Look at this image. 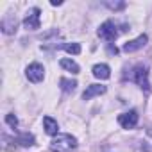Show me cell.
<instances>
[{
    "label": "cell",
    "instance_id": "1",
    "mask_svg": "<svg viewBox=\"0 0 152 152\" xmlns=\"http://www.w3.org/2000/svg\"><path fill=\"white\" fill-rule=\"evenodd\" d=\"M50 148L52 152H72L77 148V140L72 134H57L50 141Z\"/></svg>",
    "mask_w": 152,
    "mask_h": 152
},
{
    "label": "cell",
    "instance_id": "2",
    "mask_svg": "<svg viewBox=\"0 0 152 152\" xmlns=\"http://www.w3.org/2000/svg\"><path fill=\"white\" fill-rule=\"evenodd\" d=\"M102 39H106V41H115L116 38H118V31H116V25H115V22H111V20H107V22H104L100 27H99V32H97Z\"/></svg>",
    "mask_w": 152,
    "mask_h": 152
},
{
    "label": "cell",
    "instance_id": "3",
    "mask_svg": "<svg viewBox=\"0 0 152 152\" xmlns=\"http://www.w3.org/2000/svg\"><path fill=\"white\" fill-rule=\"evenodd\" d=\"M134 81H136V84H138L141 90H145V91L150 90V84H148V70H147V66L138 64V66L134 68Z\"/></svg>",
    "mask_w": 152,
    "mask_h": 152
},
{
    "label": "cell",
    "instance_id": "4",
    "mask_svg": "<svg viewBox=\"0 0 152 152\" xmlns=\"http://www.w3.org/2000/svg\"><path fill=\"white\" fill-rule=\"evenodd\" d=\"M25 75H27V79H29L31 83H41L43 77H45V68H43L39 63H32V64L27 66Z\"/></svg>",
    "mask_w": 152,
    "mask_h": 152
},
{
    "label": "cell",
    "instance_id": "5",
    "mask_svg": "<svg viewBox=\"0 0 152 152\" xmlns=\"http://www.w3.org/2000/svg\"><path fill=\"white\" fill-rule=\"evenodd\" d=\"M39 15H41V11H39L38 7L29 9L27 15H25V18H23V25H25V29H29V31H36V29H39Z\"/></svg>",
    "mask_w": 152,
    "mask_h": 152
},
{
    "label": "cell",
    "instance_id": "6",
    "mask_svg": "<svg viewBox=\"0 0 152 152\" xmlns=\"http://www.w3.org/2000/svg\"><path fill=\"white\" fill-rule=\"evenodd\" d=\"M118 124H120L124 129H134L136 124H138V113H136L134 109H131V111L120 115V116H118Z\"/></svg>",
    "mask_w": 152,
    "mask_h": 152
},
{
    "label": "cell",
    "instance_id": "7",
    "mask_svg": "<svg viewBox=\"0 0 152 152\" xmlns=\"http://www.w3.org/2000/svg\"><path fill=\"white\" fill-rule=\"evenodd\" d=\"M147 41H148V38H147V34H141V36H138L136 39H131V41H127L125 45H124V52H136V50H140V48H143L145 45H147Z\"/></svg>",
    "mask_w": 152,
    "mask_h": 152
},
{
    "label": "cell",
    "instance_id": "8",
    "mask_svg": "<svg viewBox=\"0 0 152 152\" xmlns=\"http://www.w3.org/2000/svg\"><path fill=\"white\" fill-rule=\"evenodd\" d=\"M104 93H106V86H102V84H90L86 88V91L83 93V99L84 100H90V99L99 97V95H104Z\"/></svg>",
    "mask_w": 152,
    "mask_h": 152
},
{
    "label": "cell",
    "instance_id": "9",
    "mask_svg": "<svg viewBox=\"0 0 152 152\" xmlns=\"http://www.w3.org/2000/svg\"><path fill=\"white\" fill-rule=\"evenodd\" d=\"M91 72H93L95 77H97V79H100V81H106V79H109V77H111V68H109L107 64H104V63L95 64Z\"/></svg>",
    "mask_w": 152,
    "mask_h": 152
},
{
    "label": "cell",
    "instance_id": "10",
    "mask_svg": "<svg viewBox=\"0 0 152 152\" xmlns=\"http://www.w3.org/2000/svg\"><path fill=\"white\" fill-rule=\"evenodd\" d=\"M43 127H45V132L50 134V136H57V132H59V125H57V122L52 116H45L43 118Z\"/></svg>",
    "mask_w": 152,
    "mask_h": 152
},
{
    "label": "cell",
    "instance_id": "11",
    "mask_svg": "<svg viewBox=\"0 0 152 152\" xmlns=\"http://www.w3.org/2000/svg\"><path fill=\"white\" fill-rule=\"evenodd\" d=\"M16 25H18V22H16V18L11 16V15H7V16L2 20V31H4L6 34H13V32L16 31Z\"/></svg>",
    "mask_w": 152,
    "mask_h": 152
},
{
    "label": "cell",
    "instance_id": "12",
    "mask_svg": "<svg viewBox=\"0 0 152 152\" xmlns=\"http://www.w3.org/2000/svg\"><path fill=\"white\" fill-rule=\"evenodd\" d=\"M59 64L64 68V70H68V72H72V73H79V64L75 63V61H72V59H68V57H64V59H61L59 61Z\"/></svg>",
    "mask_w": 152,
    "mask_h": 152
},
{
    "label": "cell",
    "instance_id": "13",
    "mask_svg": "<svg viewBox=\"0 0 152 152\" xmlns=\"http://www.w3.org/2000/svg\"><path fill=\"white\" fill-rule=\"evenodd\" d=\"M16 143L22 145V147H32V145H34V136L29 134V132H22V134L16 138Z\"/></svg>",
    "mask_w": 152,
    "mask_h": 152
},
{
    "label": "cell",
    "instance_id": "14",
    "mask_svg": "<svg viewBox=\"0 0 152 152\" xmlns=\"http://www.w3.org/2000/svg\"><path fill=\"white\" fill-rule=\"evenodd\" d=\"M59 86H61V90H63V91L70 93V91H73L75 88H77V81H72V79L63 77V79H59Z\"/></svg>",
    "mask_w": 152,
    "mask_h": 152
},
{
    "label": "cell",
    "instance_id": "15",
    "mask_svg": "<svg viewBox=\"0 0 152 152\" xmlns=\"http://www.w3.org/2000/svg\"><path fill=\"white\" fill-rule=\"evenodd\" d=\"M63 48H64L68 54H73V56L81 54V45H79V43H66V45H63Z\"/></svg>",
    "mask_w": 152,
    "mask_h": 152
},
{
    "label": "cell",
    "instance_id": "16",
    "mask_svg": "<svg viewBox=\"0 0 152 152\" xmlns=\"http://www.w3.org/2000/svg\"><path fill=\"white\" fill-rule=\"evenodd\" d=\"M6 122H7V125H11L13 129L18 125V118H16L15 115H7V116H6Z\"/></svg>",
    "mask_w": 152,
    "mask_h": 152
},
{
    "label": "cell",
    "instance_id": "17",
    "mask_svg": "<svg viewBox=\"0 0 152 152\" xmlns=\"http://www.w3.org/2000/svg\"><path fill=\"white\" fill-rule=\"evenodd\" d=\"M106 6H107L109 9H124V7H125L124 2H115V4H113V2H107Z\"/></svg>",
    "mask_w": 152,
    "mask_h": 152
},
{
    "label": "cell",
    "instance_id": "18",
    "mask_svg": "<svg viewBox=\"0 0 152 152\" xmlns=\"http://www.w3.org/2000/svg\"><path fill=\"white\" fill-rule=\"evenodd\" d=\"M50 4H52V6H61L63 2H61V0H52V2H50Z\"/></svg>",
    "mask_w": 152,
    "mask_h": 152
},
{
    "label": "cell",
    "instance_id": "19",
    "mask_svg": "<svg viewBox=\"0 0 152 152\" xmlns=\"http://www.w3.org/2000/svg\"><path fill=\"white\" fill-rule=\"evenodd\" d=\"M109 52H111V54H116L118 50H116V47H111V45H109Z\"/></svg>",
    "mask_w": 152,
    "mask_h": 152
}]
</instances>
